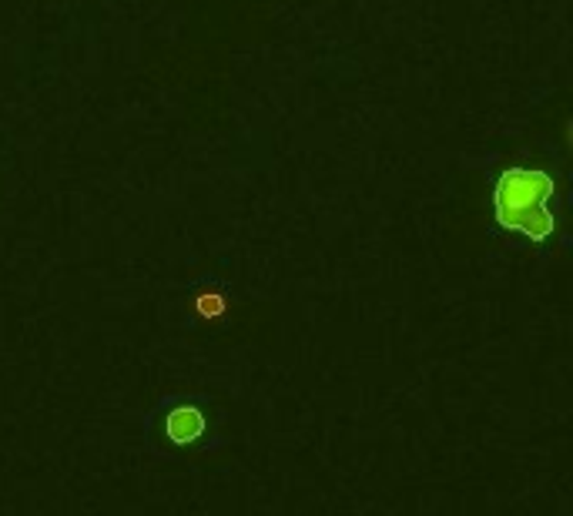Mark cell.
I'll use <instances>...</instances> for the list:
<instances>
[{
	"label": "cell",
	"instance_id": "cell-1",
	"mask_svg": "<svg viewBox=\"0 0 573 516\" xmlns=\"http://www.w3.org/2000/svg\"><path fill=\"white\" fill-rule=\"evenodd\" d=\"M553 178L537 168H507L493 185V219L500 229L520 231L529 242L553 235Z\"/></svg>",
	"mask_w": 573,
	"mask_h": 516
},
{
	"label": "cell",
	"instance_id": "cell-2",
	"mask_svg": "<svg viewBox=\"0 0 573 516\" xmlns=\"http://www.w3.org/2000/svg\"><path fill=\"white\" fill-rule=\"evenodd\" d=\"M201 433H205V416L195 406H181L168 416V440L178 443V446L201 440Z\"/></svg>",
	"mask_w": 573,
	"mask_h": 516
},
{
	"label": "cell",
	"instance_id": "cell-3",
	"mask_svg": "<svg viewBox=\"0 0 573 516\" xmlns=\"http://www.w3.org/2000/svg\"><path fill=\"white\" fill-rule=\"evenodd\" d=\"M225 308H228V302H225L219 292H209V296L195 298V312H199L201 319H219V316H225Z\"/></svg>",
	"mask_w": 573,
	"mask_h": 516
}]
</instances>
